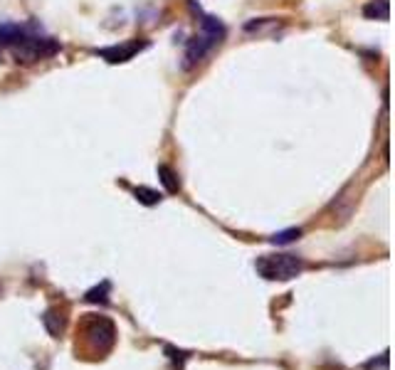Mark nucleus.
Listing matches in <instances>:
<instances>
[{
    "instance_id": "obj_8",
    "label": "nucleus",
    "mask_w": 395,
    "mask_h": 370,
    "mask_svg": "<svg viewBox=\"0 0 395 370\" xmlns=\"http://www.w3.org/2000/svg\"><path fill=\"white\" fill-rule=\"evenodd\" d=\"M363 15L371 20H388L391 15V8H388V0H373L363 8Z\"/></svg>"
},
{
    "instance_id": "obj_5",
    "label": "nucleus",
    "mask_w": 395,
    "mask_h": 370,
    "mask_svg": "<svg viewBox=\"0 0 395 370\" xmlns=\"http://www.w3.org/2000/svg\"><path fill=\"white\" fill-rule=\"evenodd\" d=\"M212 47H215V43H212L210 38H205V35H200V38L190 40L188 52H185V62H183L185 70H190L193 65H198V62H200L202 57L207 55V50H212Z\"/></svg>"
},
{
    "instance_id": "obj_2",
    "label": "nucleus",
    "mask_w": 395,
    "mask_h": 370,
    "mask_svg": "<svg viewBox=\"0 0 395 370\" xmlns=\"http://www.w3.org/2000/svg\"><path fill=\"white\" fill-rule=\"evenodd\" d=\"M60 50V43L52 38H40V35H25L23 40H20L18 45H15L13 55L18 62H25V65H30V62H38V60H45V57H52L55 52Z\"/></svg>"
},
{
    "instance_id": "obj_11",
    "label": "nucleus",
    "mask_w": 395,
    "mask_h": 370,
    "mask_svg": "<svg viewBox=\"0 0 395 370\" xmlns=\"http://www.w3.org/2000/svg\"><path fill=\"white\" fill-rule=\"evenodd\" d=\"M109 281H104L102 286H97V289H92V291H87V296L85 299L90 301V304H107L109 301Z\"/></svg>"
},
{
    "instance_id": "obj_10",
    "label": "nucleus",
    "mask_w": 395,
    "mask_h": 370,
    "mask_svg": "<svg viewBox=\"0 0 395 370\" xmlns=\"http://www.w3.org/2000/svg\"><path fill=\"white\" fill-rule=\"evenodd\" d=\"M134 195H136L139 202H144V205H156V202H161V192L158 190H151V187H136L134 190Z\"/></svg>"
},
{
    "instance_id": "obj_1",
    "label": "nucleus",
    "mask_w": 395,
    "mask_h": 370,
    "mask_svg": "<svg viewBox=\"0 0 395 370\" xmlns=\"http://www.w3.org/2000/svg\"><path fill=\"white\" fill-rule=\"evenodd\" d=\"M254 267L264 279L287 281L299 277L301 269H304V262L299 257H294V254H267V257H259L254 262Z\"/></svg>"
},
{
    "instance_id": "obj_6",
    "label": "nucleus",
    "mask_w": 395,
    "mask_h": 370,
    "mask_svg": "<svg viewBox=\"0 0 395 370\" xmlns=\"http://www.w3.org/2000/svg\"><path fill=\"white\" fill-rule=\"evenodd\" d=\"M28 35V30L23 25H15V23H3L0 25V47L5 45H18L20 40Z\"/></svg>"
},
{
    "instance_id": "obj_3",
    "label": "nucleus",
    "mask_w": 395,
    "mask_h": 370,
    "mask_svg": "<svg viewBox=\"0 0 395 370\" xmlns=\"http://www.w3.org/2000/svg\"><path fill=\"white\" fill-rule=\"evenodd\" d=\"M87 336H90V343L92 348L99 353L109 351V348L114 346V336H117V331H114V324L107 319H94L87 328Z\"/></svg>"
},
{
    "instance_id": "obj_12",
    "label": "nucleus",
    "mask_w": 395,
    "mask_h": 370,
    "mask_svg": "<svg viewBox=\"0 0 395 370\" xmlns=\"http://www.w3.org/2000/svg\"><path fill=\"white\" fill-rule=\"evenodd\" d=\"M301 237V230H296V227H292V230H284V232H277L272 237V244H289L294 242V239Z\"/></svg>"
},
{
    "instance_id": "obj_4",
    "label": "nucleus",
    "mask_w": 395,
    "mask_h": 370,
    "mask_svg": "<svg viewBox=\"0 0 395 370\" xmlns=\"http://www.w3.org/2000/svg\"><path fill=\"white\" fill-rule=\"evenodd\" d=\"M144 47H146V43H131V45H114V47H104V50H97V55L99 57H104L107 62H112V65H119V62H126V60H131L136 52H141Z\"/></svg>"
},
{
    "instance_id": "obj_7",
    "label": "nucleus",
    "mask_w": 395,
    "mask_h": 370,
    "mask_svg": "<svg viewBox=\"0 0 395 370\" xmlns=\"http://www.w3.org/2000/svg\"><path fill=\"white\" fill-rule=\"evenodd\" d=\"M202 35L210 38L215 45H220L222 40H225V25L217 18H212V15H205V18H202Z\"/></svg>"
},
{
    "instance_id": "obj_9",
    "label": "nucleus",
    "mask_w": 395,
    "mask_h": 370,
    "mask_svg": "<svg viewBox=\"0 0 395 370\" xmlns=\"http://www.w3.org/2000/svg\"><path fill=\"white\" fill-rule=\"evenodd\" d=\"M158 178H161V183L166 185V190H168V192H178L180 190L178 175H175V170L168 168V165H158Z\"/></svg>"
}]
</instances>
